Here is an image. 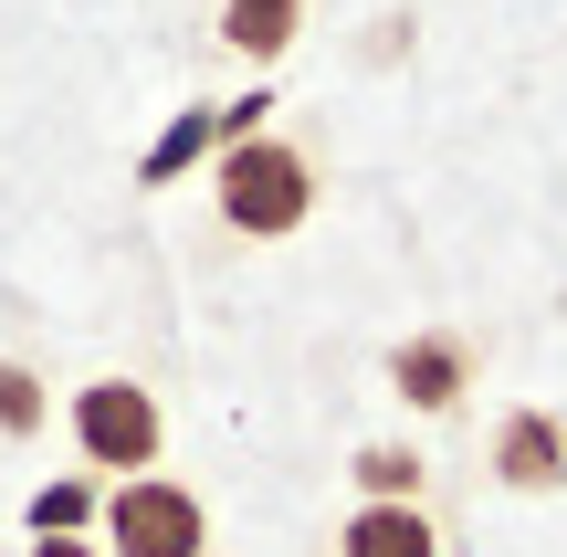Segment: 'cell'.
Listing matches in <instances>:
<instances>
[{"instance_id": "obj_2", "label": "cell", "mask_w": 567, "mask_h": 557, "mask_svg": "<svg viewBox=\"0 0 567 557\" xmlns=\"http://www.w3.org/2000/svg\"><path fill=\"white\" fill-rule=\"evenodd\" d=\"M63 432H74L84 474H105V484L158 474V453H168V411H158L147 379H84L74 411H63Z\"/></svg>"}, {"instance_id": "obj_8", "label": "cell", "mask_w": 567, "mask_h": 557, "mask_svg": "<svg viewBox=\"0 0 567 557\" xmlns=\"http://www.w3.org/2000/svg\"><path fill=\"white\" fill-rule=\"evenodd\" d=\"M200 158H221V105H179V116H168V137L137 158V179H147V189H168L179 168H200Z\"/></svg>"}, {"instance_id": "obj_10", "label": "cell", "mask_w": 567, "mask_h": 557, "mask_svg": "<svg viewBox=\"0 0 567 557\" xmlns=\"http://www.w3.org/2000/svg\"><path fill=\"white\" fill-rule=\"evenodd\" d=\"M21 526H32V537H95V526H105V495H95V474H63V484H42V495L21 505Z\"/></svg>"}, {"instance_id": "obj_7", "label": "cell", "mask_w": 567, "mask_h": 557, "mask_svg": "<svg viewBox=\"0 0 567 557\" xmlns=\"http://www.w3.org/2000/svg\"><path fill=\"white\" fill-rule=\"evenodd\" d=\"M295 42H305V0H221V53L284 63Z\"/></svg>"}, {"instance_id": "obj_4", "label": "cell", "mask_w": 567, "mask_h": 557, "mask_svg": "<svg viewBox=\"0 0 567 557\" xmlns=\"http://www.w3.org/2000/svg\"><path fill=\"white\" fill-rule=\"evenodd\" d=\"M389 390H400V411H463L473 400V337H452V327H421V337H400L389 348Z\"/></svg>"}, {"instance_id": "obj_1", "label": "cell", "mask_w": 567, "mask_h": 557, "mask_svg": "<svg viewBox=\"0 0 567 557\" xmlns=\"http://www.w3.org/2000/svg\"><path fill=\"white\" fill-rule=\"evenodd\" d=\"M210 200H221V231L284 243V231H305V210H316V158L264 126V137H243V147L210 158Z\"/></svg>"}, {"instance_id": "obj_12", "label": "cell", "mask_w": 567, "mask_h": 557, "mask_svg": "<svg viewBox=\"0 0 567 557\" xmlns=\"http://www.w3.org/2000/svg\"><path fill=\"white\" fill-rule=\"evenodd\" d=\"M32 557H105L95 537H32Z\"/></svg>"}, {"instance_id": "obj_9", "label": "cell", "mask_w": 567, "mask_h": 557, "mask_svg": "<svg viewBox=\"0 0 567 557\" xmlns=\"http://www.w3.org/2000/svg\"><path fill=\"white\" fill-rule=\"evenodd\" d=\"M347 484H358V505H421L431 463L410 453V442H368V453L347 463Z\"/></svg>"}, {"instance_id": "obj_3", "label": "cell", "mask_w": 567, "mask_h": 557, "mask_svg": "<svg viewBox=\"0 0 567 557\" xmlns=\"http://www.w3.org/2000/svg\"><path fill=\"white\" fill-rule=\"evenodd\" d=\"M105 557H210V505L179 474L105 484Z\"/></svg>"}, {"instance_id": "obj_5", "label": "cell", "mask_w": 567, "mask_h": 557, "mask_svg": "<svg viewBox=\"0 0 567 557\" xmlns=\"http://www.w3.org/2000/svg\"><path fill=\"white\" fill-rule=\"evenodd\" d=\"M494 484L505 495H557L567 484V421L557 411H505L494 421Z\"/></svg>"}, {"instance_id": "obj_11", "label": "cell", "mask_w": 567, "mask_h": 557, "mask_svg": "<svg viewBox=\"0 0 567 557\" xmlns=\"http://www.w3.org/2000/svg\"><path fill=\"white\" fill-rule=\"evenodd\" d=\"M42 421H53V400H42V369L0 358V442H32Z\"/></svg>"}, {"instance_id": "obj_6", "label": "cell", "mask_w": 567, "mask_h": 557, "mask_svg": "<svg viewBox=\"0 0 567 557\" xmlns=\"http://www.w3.org/2000/svg\"><path fill=\"white\" fill-rule=\"evenodd\" d=\"M337 557H442V526L431 505H347Z\"/></svg>"}]
</instances>
